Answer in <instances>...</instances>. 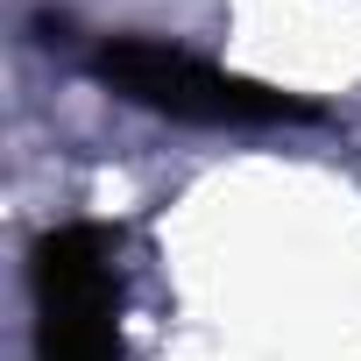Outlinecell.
<instances>
[{
	"mask_svg": "<svg viewBox=\"0 0 361 361\" xmlns=\"http://www.w3.org/2000/svg\"><path fill=\"white\" fill-rule=\"evenodd\" d=\"M36 361H121V269L106 227H50L29 262Z\"/></svg>",
	"mask_w": 361,
	"mask_h": 361,
	"instance_id": "7a4b0ae2",
	"label": "cell"
},
{
	"mask_svg": "<svg viewBox=\"0 0 361 361\" xmlns=\"http://www.w3.org/2000/svg\"><path fill=\"white\" fill-rule=\"evenodd\" d=\"M92 78L128 99V106H149V114H170V121H192V128H283V121H319L312 99L298 92H276L262 78H241V71H220L177 43H149V36H114L92 50Z\"/></svg>",
	"mask_w": 361,
	"mask_h": 361,
	"instance_id": "6da1fadb",
	"label": "cell"
}]
</instances>
